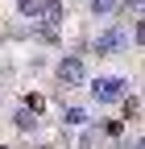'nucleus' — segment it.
Masks as SVG:
<instances>
[{
  "mask_svg": "<svg viewBox=\"0 0 145 149\" xmlns=\"http://www.w3.org/2000/svg\"><path fill=\"white\" fill-rule=\"evenodd\" d=\"M120 50H129V25H124V21L108 25L104 33H96V42H91L96 58H112V54H120Z\"/></svg>",
  "mask_w": 145,
  "mask_h": 149,
  "instance_id": "1",
  "label": "nucleus"
},
{
  "mask_svg": "<svg viewBox=\"0 0 145 149\" xmlns=\"http://www.w3.org/2000/svg\"><path fill=\"white\" fill-rule=\"evenodd\" d=\"M54 79H58V87H62V91L83 87V83H87V62L79 58V54H62V58L54 62Z\"/></svg>",
  "mask_w": 145,
  "mask_h": 149,
  "instance_id": "2",
  "label": "nucleus"
},
{
  "mask_svg": "<svg viewBox=\"0 0 145 149\" xmlns=\"http://www.w3.org/2000/svg\"><path fill=\"white\" fill-rule=\"evenodd\" d=\"M91 95H96V104H120L129 95V79L124 74H100L91 83Z\"/></svg>",
  "mask_w": 145,
  "mask_h": 149,
  "instance_id": "3",
  "label": "nucleus"
},
{
  "mask_svg": "<svg viewBox=\"0 0 145 149\" xmlns=\"http://www.w3.org/2000/svg\"><path fill=\"white\" fill-rule=\"evenodd\" d=\"M62 21H66V4H62V0H46L42 13H38V25H46V29H62Z\"/></svg>",
  "mask_w": 145,
  "mask_h": 149,
  "instance_id": "4",
  "label": "nucleus"
},
{
  "mask_svg": "<svg viewBox=\"0 0 145 149\" xmlns=\"http://www.w3.org/2000/svg\"><path fill=\"white\" fill-rule=\"evenodd\" d=\"M13 128H17V133H38L42 120H38V112H29V108L21 104V108L13 112Z\"/></svg>",
  "mask_w": 145,
  "mask_h": 149,
  "instance_id": "5",
  "label": "nucleus"
},
{
  "mask_svg": "<svg viewBox=\"0 0 145 149\" xmlns=\"http://www.w3.org/2000/svg\"><path fill=\"white\" fill-rule=\"evenodd\" d=\"M83 124H91L83 108H62V128H83Z\"/></svg>",
  "mask_w": 145,
  "mask_h": 149,
  "instance_id": "6",
  "label": "nucleus"
},
{
  "mask_svg": "<svg viewBox=\"0 0 145 149\" xmlns=\"http://www.w3.org/2000/svg\"><path fill=\"white\" fill-rule=\"evenodd\" d=\"M120 104H124V116H120L124 124H129V120H137V116H141V95H137V91H129V95H124Z\"/></svg>",
  "mask_w": 145,
  "mask_h": 149,
  "instance_id": "7",
  "label": "nucleus"
},
{
  "mask_svg": "<svg viewBox=\"0 0 145 149\" xmlns=\"http://www.w3.org/2000/svg\"><path fill=\"white\" fill-rule=\"evenodd\" d=\"M87 4H91V17H116L120 0H87Z\"/></svg>",
  "mask_w": 145,
  "mask_h": 149,
  "instance_id": "8",
  "label": "nucleus"
},
{
  "mask_svg": "<svg viewBox=\"0 0 145 149\" xmlns=\"http://www.w3.org/2000/svg\"><path fill=\"white\" fill-rule=\"evenodd\" d=\"M42 4H46V0H17V8H21V17H29V21H38Z\"/></svg>",
  "mask_w": 145,
  "mask_h": 149,
  "instance_id": "9",
  "label": "nucleus"
},
{
  "mask_svg": "<svg viewBox=\"0 0 145 149\" xmlns=\"http://www.w3.org/2000/svg\"><path fill=\"white\" fill-rule=\"evenodd\" d=\"M96 133H104V137H120V133H124V120H104V124H96Z\"/></svg>",
  "mask_w": 145,
  "mask_h": 149,
  "instance_id": "10",
  "label": "nucleus"
},
{
  "mask_svg": "<svg viewBox=\"0 0 145 149\" xmlns=\"http://www.w3.org/2000/svg\"><path fill=\"white\" fill-rule=\"evenodd\" d=\"M120 149H145V141H141V133H137V137H129V141L120 145Z\"/></svg>",
  "mask_w": 145,
  "mask_h": 149,
  "instance_id": "11",
  "label": "nucleus"
},
{
  "mask_svg": "<svg viewBox=\"0 0 145 149\" xmlns=\"http://www.w3.org/2000/svg\"><path fill=\"white\" fill-rule=\"evenodd\" d=\"M0 149H13V145H0Z\"/></svg>",
  "mask_w": 145,
  "mask_h": 149,
  "instance_id": "12",
  "label": "nucleus"
}]
</instances>
